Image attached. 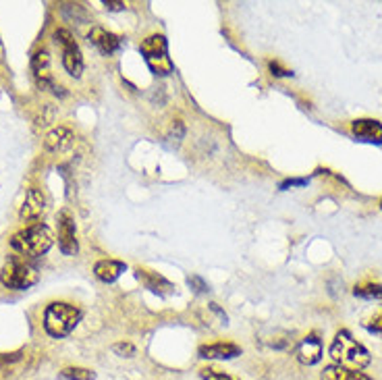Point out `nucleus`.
Wrapping results in <instances>:
<instances>
[{
	"instance_id": "1",
	"label": "nucleus",
	"mask_w": 382,
	"mask_h": 380,
	"mask_svg": "<svg viewBox=\"0 0 382 380\" xmlns=\"http://www.w3.org/2000/svg\"><path fill=\"white\" fill-rule=\"evenodd\" d=\"M328 354L337 366H343L349 370H364L372 362L370 351L362 343H358L347 331H339L335 335Z\"/></svg>"
},
{
	"instance_id": "2",
	"label": "nucleus",
	"mask_w": 382,
	"mask_h": 380,
	"mask_svg": "<svg viewBox=\"0 0 382 380\" xmlns=\"http://www.w3.org/2000/svg\"><path fill=\"white\" fill-rule=\"evenodd\" d=\"M81 320V310L67 301H52L44 310V331L52 339H63L75 331Z\"/></svg>"
},
{
	"instance_id": "3",
	"label": "nucleus",
	"mask_w": 382,
	"mask_h": 380,
	"mask_svg": "<svg viewBox=\"0 0 382 380\" xmlns=\"http://www.w3.org/2000/svg\"><path fill=\"white\" fill-rule=\"evenodd\" d=\"M54 237L48 225L44 223H35L31 227H25L21 231H17L10 237V248L21 255H29V258H38L44 255L52 248Z\"/></svg>"
},
{
	"instance_id": "4",
	"label": "nucleus",
	"mask_w": 382,
	"mask_h": 380,
	"mask_svg": "<svg viewBox=\"0 0 382 380\" xmlns=\"http://www.w3.org/2000/svg\"><path fill=\"white\" fill-rule=\"evenodd\" d=\"M139 52L145 61V65L150 67V71L156 75V77H166L173 73L175 65L168 56V42L164 35L160 33H154V35H148L141 44H139Z\"/></svg>"
},
{
	"instance_id": "5",
	"label": "nucleus",
	"mask_w": 382,
	"mask_h": 380,
	"mask_svg": "<svg viewBox=\"0 0 382 380\" xmlns=\"http://www.w3.org/2000/svg\"><path fill=\"white\" fill-rule=\"evenodd\" d=\"M35 280H38L35 268L19 258H10L0 270V283L13 291H25L31 285H35Z\"/></svg>"
},
{
	"instance_id": "6",
	"label": "nucleus",
	"mask_w": 382,
	"mask_h": 380,
	"mask_svg": "<svg viewBox=\"0 0 382 380\" xmlns=\"http://www.w3.org/2000/svg\"><path fill=\"white\" fill-rule=\"evenodd\" d=\"M54 40L63 48V67H65V71L71 77H81V73H83V54H81V48L75 42L73 33L69 29H56Z\"/></svg>"
},
{
	"instance_id": "7",
	"label": "nucleus",
	"mask_w": 382,
	"mask_h": 380,
	"mask_svg": "<svg viewBox=\"0 0 382 380\" xmlns=\"http://www.w3.org/2000/svg\"><path fill=\"white\" fill-rule=\"evenodd\" d=\"M31 71H33V77H35V81H38V86L42 88V90H50L52 94H65L63 92V88L61 86H56L54 84V79H52V75H50V56H48V50H38L33 56H31Z\"/></svg>"
},
{
	"instance_id": "8",
	"label": "nucleus",
	"mask_w": 382,
	"mask_h": 380,
	"mask_svg": "<svg viewBox=\"0 0 382 380\" xmlns=\"http://www.w3.org/2000/svg\"><path fill=\"white\" fill-rule=\"evenodd\" d=\"M56 221H58V248H61V252L65 255H75L79 252L75 219L71 216L69 210H61Z\"/></svg>"
},
{
	"instance_id": "9",
	"label": "nucleus",
	"mask_w": 382,
	"mask_h": 380,
	"mask_svg": "<svg viewBox=\"0 0 382 380\" xmlns=\"http://www.w3.org/2000/svg\"><path fill=\"white\" fill-rule=\"evenodd\" d=\"M46 212V198L40 189H29L25 200H23V206L19 210V219L23 223H38Z\"/></svg>"
},
{
	"instance_id": "10",
	"label": "nucleus",
	"mask_w": 382,
	"mask_h": 380,
	"mask_svg": "<svg viewBox=\"0 0 382 380\" xmlns=\"http://www.w3.org/2000/svg\"><path fill=\"white\" fill-rule=\"evenodd\" d=\"M295 358L303 366H314L322 360V341L316 333L301 339V343L295 349Z\"/></svg>"
},
{
	"instance_id": "11",
	"label": "nucleus",
	"mask_w": 382,
	"mask_h": 380,
	"mask_svg": "<svg viewBox=\"0 0 382 380\" xmlns=\"http://www.w3.org/2000/svg\"><path fill=\"white\" fill-rule=\"evenodd\" d=\"M135 276H137V280H139L145 289H150L152 293H156V295H160V297L175 293V285H173L170 280H166L162 274L154 272V270L137 268V270H135Z\"/></svg>"
},
{
	"instance_id": "12",
	"label": "nucleus",
	"mask_w": 382,
	"mask_h": 380,
	"mask_svg": "<svg viewBox=\"0 0 382 380\" xmlns=\"http://www.w3.org/2000/svg\"><path fill=\"white\" fill-rule=\"evenodd\" d=\"M198 356L202 360H235L241 356V347L229 341H218V343H208L198 349Z\"/></svg>"
},
{
	"instance_id": "13",
	"label": "nucleus",
	"mask_w": 382,
	"mask_h": 380,
	"mask_svg": "<svg viewBox=\"0 0 382 380\" xmlns=\"http://www.w3.org/2000/svg\"><path fill=\"white\" fill-rule=\"evenodd\" d=\"M88 40H90V44H94L106 56L115 54L121 48V38L117 33L104 29V27H92V31L88 33Z\"/></svg>"
},
{
	"instance_id": "14",
	"label": "nucleus",
	"mask_w": 382,
	"mask_h": 380,
	"mask_svg": "<svg viewBox=\"0 0 382 380\" xmlns=\"http://www.w3.org/2000/svg\"><path fill=\"white\" fill-rule=\"evenodd\" d=\"M351 133L360 141L382 145V123L376 119H358L351 123Z\"/></svg>"
},
{
	"instance_id": "15",
	"label": "nucleus",
	"mask_w": 382,
	"mask_h": 380,
	"mask_svg": "<svg viewBox=\"0 0 382 380\" xmlns=\"http://www.w3.org/2000/svg\"><path fill=\"white\" fill-rule=\"evenodd\" d=\"M73 131L69 129V127H54L48 135H46V139H44V145H46V150L48 152H54V154H63V152H67L71 145H73Z\"/></svg>"
},
{
	"instance_id": "16",
	"label": "nucleus",
	"mask_w": 382,
	"mask_h": 380,
	"mask_svg": "<svg viewBox=\"0 0 382 380\" xmlns=\"http://www.w3.org/2000/svg\"><path fill=\"white\" fill-rule=\"evenodd\" d=\"M125 270H127V264L119 260H100L94 266V274L102 283H115Z\"/></svg>"
},
{
	"instance_id": "17",
	"label": "nucleus",
	"mask_w": 382,
	"mask_h": 380,
	"mask_svg": "<svg viewBox=\"0 0 382 380\" xmlns=\"http://www.w3.org/2000/svg\"><path fill=\"white\" fill-rule=\"evenodd\" d=\"M320 380H372L368 374H364L362 370H349L343 366H326L320 374Z\"/></svg>"
},
{
	"instance_id": "18",
	"label": "nucleus",
	"mask_w": 382,
	"mask_h": 380,
	"mask_svg": "<svg viewBox=\"0 0 382 380\" xmlns=\"http://www.w3.org/2000/svg\"><path fill=\"white\" fill-rule=\"evenodd\" d=\"M353 295H356V297H362V299H368V301L382 299V285H379V283H364V285H356Z\"/></svg>"
},
{
	"instance_id": "19",
	"label": "nucleus",
	"mask_w": 382,
	"mask_h": 380,
	"mask_svg": "<svg viewBox=\"0 0 382 380\" xmlns=\"http://www.w3.org/2000/svg\"><path fill=\"white\" fill-rule=\"evenodd\" d=\"M61 379L63 380H96L94 370H88V368H65L61 370Z\"/></svg>"
},
{
	"instance_id": "20",
	"label": "nucleus",
	"mask_w": 382,
	"mask_h": 380,
	"mask_svg": "<svg viewBox=\"0 0 382 380\" xmlns=\"http://www.w3.org/2000/svg\"><path fill=\"white\" fill-rule=\"evenodd\" d=\"M200 379L202 380H237L235 377L218 370V368H202L200 370Z\"/></svg>"
},
{
	"instance_id": "21",
	"label": "nucleus",
	"mask_w": 382,
	"mask_h": 380,
	"mask_svg": "<svg viewBox=\"0 0 382 380\" xmlns=\"http://www.w3.org/2000/svg\"><path fill=\"white\" fill-rule=\"evenodd\" d=\"M187 285L196 291V293H208L210 291V287H208V283L202 278V276H198V274H193V276H187Z\"/></svg>"
},
{
	"instance_id": "22",
	"label": "nucleus",
	"mask_w": 382,
	"mask_h": 380,
	"mask_svg": "<svg viewBox=\"0 0 382 380\" xmlns=\"http://www.w3.org/2000/svg\"><path fill=\"white\" fill-rule=\"evenodd\" d=\"M364 326H366V331H368V333L382 337V310L376 314V316H372Z\"/></svg>"
},
{
	"instance_id": "23",
	"label": "nucleus",
	"mask_w": 382,
	"mask_h": 380,
	"mask_svg": "<svg viewBox=\"0 0 382 380\" xmlns=\"http://www.w3.org/2000/svg\"><path fill=\"white\" fill-rule=\"evenodd\" d=\"M268 69H270V73H272L274 77H293V71L287 69V67H282L278 61H270V63H268Z\"/></svg>"
},
{
	"instance_id": "24",
	"label": "nucleus",
	"mask_w": 382,
	"mask_h": 380,
	"mask_svg": "<svg viewBox=\"0 0 382 380\" xmlns=\"http://www.w3.org/2000/svg\"><path fill=\"white\" fill-rule=\"evenodd\" d=\"M113 351L117 354V356H121V358H133L135 356V347L131 345V343H117L115 347H113Z\"/></svg>"
},
{
	"instance_id": "25",
	"label": "nucleus",
	"mask_w": 382,
	"mask_h": 380,
	"mask_svg": "<svg viewBox=\"0 0 382 380\" xmlns=\"http://www.w3.org/2000/svg\"><path fill=\"white\" fill-rule=\"evenodd\" d=\"M308 183H310L308 179H285V181H280L278 189L287 191V189H293V187H305Z\"/></svg>"
},
{
	"instance_id": "26",
	"label": "nucleus",
	"mask_w": 382,
	"mask_h": 380,
	"mask_svg": "<svg viewBox=\"0 0 382 380\" xmlns=\"http://www.w3.org/2000/svg\"><path fill=\"white\" fill-rule=\"evenodd\" d=\"M104 6H106L109 10H125V8H127L125 2H109V0L104 2Z\"/></svg>"
},
{
	"instance_id": "27",
	"label": "nucleus",
	"mask_w": 382,
	"mask_h": 380,
	"mask_svg": "<svg viewBox=\"0 0 382 380\" xmlns=\"http://www.w3.org/2000/svg\"><path fill=\"white\" fill-rule=\"evenodd\" d=\"M381 208H382V202H381Z\"/></svg>"
}]
</instances>
